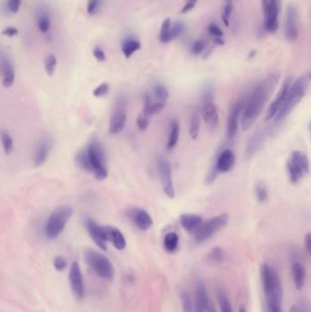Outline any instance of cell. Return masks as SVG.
<instances>
[{
    "instance_id": "6f0895ef",
    "label": "cell",
    "mask_w": 311,
    "mask_h": 312,
    "mask_svg": "<svg viewBox=\"0 0 311 312\" xmlns=\"http://www.w3.org/2000/svg\"><path fill=\"white\" fill-rule=\"evenodd\" d=\"M256 53H257V50H252L250 53H249V55H248V58H249V59L254 58V57H255V55H256Z\"/></svg>"
},
{
    "instance_id": "4316f807",
    "label": "cell",
    "mask_w": 311,
    "mask_h": 312,
    "mask_svg": "<svg viewBox=\"0 0 311 312\" xmlns=\"http://www.w3.org/2000/svg\"><path fill=\"white\" fill-rule=\"evenodd\" d=\"M2 68H3V81L2 84L5 88H10L15 82V69L8 60L2 61Z\"/></svg>"
},
{
    "instance_id": "60d3db41",
    "label": "cell",
    "mask_w": 311,
    "mask_h": 312,
    "mask_svg": "<svg viewBox=\"0 0 311 312\" xmlns=\"http://www.w3.org/2000/svg\"><path fill=\"white\" fill-rule=\"evenodd\" d=\"M218 300H219L221 312H233L232 307H231L230 301H229V299H228L226 294H225L224 292H219Z\"/></svg>"
},
{
    "instance_id": "ba28073f",
    "label": "cell",
    "mask_w": 311,
    "mask_h": 312,
    "mask_svg": "<svg viewBox=\"0 0 311 312\" xmlns=\"http://www.w3.org/2000/svg\"><path fill=\"white\" fill-rule=\"evenodd\" d=\"M229 220L228 214H221L217 217H212L209 220L203 222L199 229L195 233L196 242L203 243L212 238L217 232L224 227Z\"/></svg>"
},
{
    "instance_id": "7bdbcfd3",
    "label": "cell",
    "mask_w": 311,
    "mask_h": 312,
    "mask_svg": "<svg viewBox=\"0 0 311 312\" xmlns=\"http://www.w3.org/2000/svg\"><path fill=\"white\" fill-rule=\"evenodd\" d=\"M206 44L203 40H197L192 43L191 52L195 56H199L205 51Z\"/></svg>"
},
{
    "instance_id": "f6af8a7d",
    "label": "cell",
    "mask_w": 311,
    "mask_h": 312,
    "mask_svg": "<svg viewBox=\"0 0 311 312\" xmlns=\"http://www.w3.org/2000/svg\"><path fill=\"white\" fill-rule=\"evenodd\" d=\"M150 118L151 116L147 115L145 113H140L137 118V126L141 131L147 129L150 124Z\"/></svg>"
},
{
    "instance_id": "11a10c76",
    "label": "cell",
    "mask_w": 311,
    "mask_h": 312,
    "mask_svg": "<svg viewBox=\"0 0 311 312\" xmlns=\"http://www.w3.org/2000/svg\"><path fill=\"white\" fill-rule=\"evenodd\" d=\"M305 245L307 248V251L309 254H311V233H308L305 237Z\"/></svg>"
},
{
    "instance_id": "681fc988",
    "label": "cell",
    "mask_w": 311,
    "mask_h": 312,
    "mask_svg": "<svg viewBox=\"0 0 311 312\" xmlns=\"http://www.w3.org/2000/svg\"><path fill=\"white\" fill-rule=\"evenodd\" d=\"M53 265L58 271H62L67 267V260L63 257H56L53 260Z\"/></svg>"
},
{
    "instance_id": "4dcf8cb0",
    "label": "cell",
    "mask_w": 311,
    "mask_h": 312,
    "mask_svg": "<svg viewBox=\"0 0 311 312\" xmlns=\"http://www.w3.org/2000/svg\"><path fill=\"white\" fill-rule=\"evenodd\" d=\"M150 95L158 102L166 103L169 98V92L167 88L162 83H156L154 86L152 92H149Z\"/></svg>"
},
{
    "instance_id": "74e56055",
    "label": "cell",
    "mask_w": 311,
    "mask_h": 312,
    "mask_svg": "<svg viewBox=\"0 0 311 312\" xmlns=\"http://www.w3.org/2000/svg\"><path fill=\"white\" fill-rule=\"evenodd\" d=\"M181 300H182L183 312H195V304H194V301H193L192 296L190 295L189 292L185 291V290L182 291Z\"/></svg>"
},
{
    "instance_id": "db71d44e",
    "label": "cell",
    "mask_w": 311,
    "mask_h": 312,
    "mask_svg": "<svg viewBox=\"0 0 311 312\" xmlns=\"http://www.w3.org/2000/svg\"><path fill=\"white\" fill-rule=\"evenodd\" d=\"M298 312H311L310 306L306 300H302L298 307Z\"/></svg>"
},
{
    "instance_id": "e575fe53",
    "label": "cell",
    "mask_w": 311,
    "mask_h": 312,
    "mask_svg": "<svg viewBox=\"0 0 311 312\" xmlns=\"http://www.w3.org/2000/svg\"><path fill=\"white\" fill-rule=\"evenodd\" d=\"M178 244H179V237L176 233L170 232L165 235L164 240H163V245H164V248L167 251L170 252V253L176 251L178 247Z\"/></svg>"
},
{
    "instance_id": "836d02e7",
    "label": "cell",
    "mask_w": 311,
    "mask_h": 312,
    "mask_svg": "<svg viewBox=\"0 0 311 312\" xmlns=\"http://www.w3.org/2000/svg\"><path fill=\"white\" fill-rule=\"evenodd\" d=\"M0 141L3 146V150L6 156H9L14 148V141L9 133L6 130H0Z\"/></svg>"
},
{
    "instance_id": "2e32d148",
    "label": "cell",
    "mask_w": 311,
    "mask_h": 312,
    "mask_svg": "<svg viewBox=\"0 0 311 312\" xmlns=\"http://www.w3.org/2000/svg\"><path fill=\"white\" fill-rule=\"evenodd\" d=\"M68 279L71 287V290L73 292L76 299L81 300L84 297V284H83V278L81 274V267L77 261L73 262L70 266Z\"/></svg>"
},
{
    "instance_id": "277c9868",
    "label": "cell",
    "mask_w": 311,
    "mask_h": 312,
    "mask_svg": "<svg viewBox=\"0 0 311 312\" xmlns=\"http://www.w3.org/2000/svg\"><path fill=\"white\" fill-rule=\"evenodd\" d=\"M260 271L267 303L281 304L283 297V289L277 271L270 265L267 263L261 266Z\"/></svg>"
},
{
    "instance_id": "d4e9b609",
    "label": "cell",
    "mask_w": 311,
    "mask_h": 312,
    "mask_svg": "<svg viewBox=\"0 0 311 312\" xmlns=\"http://www.w3.org/2000/svg\"><path fill=\"white\" fill-rule=\"evenodd\" d=\"M141 48H142L141 41L132 36L126 37L122 41V44H121L122 52L126 59H130L135 52L140 50Z\"/></svg>"
},
{
    "instance_id": "ab89813d",
    "label": "cell",
    "mask_w": 311,
    "mask_h": 312,
    "mask_svg": "<svg viewBox=\"0 0 311 312\" xmlns=\"http://www.w3.org/2000/svg\"><path fill=\"white\" fill-rule=\"evenodd\" d=\"M256 196H257V201L260 204H263L267 201L268 191L267 189V186L265 185L264 183L260 182L257 183V187H256Z\"/></svg>"
},
{
    "instance_id": "44dd1931",
    "label": "cell",
    "mask_w": 311,
    "mask_h": 312,
    "mask_svg": "<svg viewBox=\"0 0 311 312\" xmlns=\"http://www.w3.org/2000/svg\"><path fill=\"white\" fill-rule=\"evenodd\" d=\"M129 217H131L133 224L142 231L148 230L154 224V220L150 216L149 213L143 209H132L129 213Z\"/></svg>"
},
{
    "instance_id": "9f6ffc18",
    "label": "cell",
    "mask_w": 311,
    "mask_h": 312,
    "mask_svg": "<svg viewBox=\"0 0 311 312\" xmlns=\"http://www.w3.org/2000/svg\"><path fill=\"white\" fill-rule=\"evenodd\" d=\"M206 312H217L216 309H215V306L209 302L208 307H207V310H206Z\"/></svg>"
},
{
    "instance_id": "e0dca14e",
    "label": "cell",
    "mask_w": 311,
    "mask_h": 312,
    "mask_svg": "<svg viewBox=\"0 0 311 312\" xmlns=\"http://www.w3.org/2000/svg\"><path fill=\"white\" fill-rule=\"evenodd\" d=\"M270 126H268V127L266 126V127H262V128H259L257 130V132L251 137L249 142L246 145V149H245V153H244L245 158L249 159L256 155V153L260 149V147L262 146V144L265 143L267 138L270 134Z\"/></svg>"
},
{
    "instance_id": "ac0fdd59",
    "label": "cell",
    "mask_w": 311,
    "mask_h": 312,
    "mask_svg": "<svg viewBox=\"0 0 311 312\" xmlns=\"http://www.w3.org/2000/svg\"><path fill=\"white\" fill-rule=\"evenodd\" d=\"M291 84H292L291 79H287L285 81L282 87L280 89V90L277 93L276 99L272 102L270 106L267 109V114H266V121L272 120L277 114V111L282 107L285 100H286V98L288 96V93L289 91Z\"/></svg>"
},
{
    "instance_id": "f35d334b",
    "label": "cell",
    "mask_w": 311,
    "mask_h": 312,
    "mask_svg": "<svg viewBox=\"0 0 311 312\" xmlns=\"http://www.w3.org/2000/svg\"><path fill=\"white\" fill-rule=\"evenodd\" d=\"M57 63H58V61H57V58H56L55 55H47V57L45 58V60H44V68H45V70H46L47 74L49 77H51L54 74L55 69H56V67H57Z\"/></svg>"
},
{
    "instance_id": "9a60e30c",
    "label": "cell",
    "mask_w": 311,
    "mask_h": 312,
    "mask_svg": "<svg viewBox=\"0 0 311 312\" xmlns=\"http://www.w3.org/2000/svg\"><path fill=\"white\" fill-rule=\"evenodd\" d=\"M244 100L243 98L237 100L232 105L230 109L228 118H227V137L229 140H233L235 136L237 135V130H238V123L239 118L242 115Z\"/></svg>"
},
{
    "instance_id": "484cf974",
    "label": "cell",
    "mask_w": 311,
    "mask_h": 312,
    "mask_svg": "<svg viewBox=\"0 0 311 312\" xmlns=\"http://www.w3.org/2000/svg\"><path fill=\"white\" fill-rule=\"evenodd\" d=\"M292 275L294 279V284L297 290H301L305 283L306 271L303 265L300 262H294L292 265Z\"/></svg>"
},
{
    "instance_id": "d6986e66",
    "label": "cell",
    "mask_w": 311,
    "mask_h": 312,
    "mask_svg": "<svg viewBox=\"0 0 311 312\" xmlns=\"http://www.w3.org/2000/svg\"><path fill=\"white\" fill-rule=\"evenodd\" d=\"M195 312H206L209 304V298L206 291V288L203 279L197 278L196 281V291H195Z\"/></svg>"
},
{
    "instance_id": "5bb4252c",
    "label": "cell",
    "mask_w": 311,
    "mask_h": 312,
    "mask_svg": "<svg viewBox=\"0 0 311 312\" xmlns=\"http://www.w3.org/2000/svg\"><path fill=\"white\" fill-rule=\"evenodd\" d=\"M84 224L89 237L93 240L95 244L97 245L103 251H106L108 239H107L105 227L97 224L93 219L89 217H87L84 220Z\"/></svg>"
},
{
    "instance_id": "cb8c5ba5",
    "label": "cell",
    "mask_w": 311,
    "mask_h": 312,
    "mask_svg": "<svg viewBox=\"0 0 311 312\" xmlns=\"http://www.w3.org/2000/svg\"><path fill=\"white\" fill-rule=\"evenodd\" d=\"M180 223L185 230L194 234L203 224V218L193 214H183L180 217Z\"/></svg>"
},
{
    "instance_id": "f5cc1de1",
    "label": "cell",
    "mask_w": 311,
    "mask_h": 312,
    "mask_svg": "<svg viewBox=\"0 0 311 312\" xmlns=\"http://www.w3.org/2000/svg\"><path fill=\"white\" fill-rule=\"evenodd\" d=\"M18 33H19L18 28H17V27H12V26L5 27V28L2 30V32H1V34L3 35V36H6V37H8V38L15 37L16 35H18Z\"/></svg>"
},
{
    "instance_id": "30bf717a",
    "label": "cell",
    "mask_w": 311,
    "mask_h": 312,
    "mask_svg": "<svg viewBox=\"0 0 311 312\" xmlns=\"http://www.w3.org/2000/svg\"><path fill=\"white\" fill-rule=\"evenodd\" d=\"M213 97H214L213 89L208 86L203 91V104H202L201 113L204 122L211 128H216L219 122V115H218L217 106L213 100Z\"/></svg>"
},
{
    "instance_id": "bcb514c9",
    "label": "cell",
    "mask_w": 311,
    "mask_h": 312,
    "mask_svg": "<svg viewBox=\"0 0 311 312\" xmlns=\"http://www.w3.org/2000/svg\"><path fill=\"white\" fill-rule=\"evenodd\" d=\"M172 21L170 18H166L164 21H162V26H161V30H160V34H159V41L160 42H163L166 35L169 31L170 27H171Z\"/></svg>"
},
{
    "instance_id": "4fadbf2b",
    "label": "cell",
    "mask_w": 311,
    "mask_h": 312,
    "mask_svg": "<svg viewBox=\"0 0 311 312\" xmlns=\"http://www.w3.org/2000/svg\"><path fill=\"white\" fill-rule=\"evenodd\" d=\"M299 35V21L296 7L289 4L286 9L285 19V38L287 41L295 42Z\"/></svg>"
},
{
    "instance_id": "c3c4849f",
    "label": "cell",
    "mask_w": 311,
    "mask_h": 312,
    "mask_svg": "<svg viewBox=\"0 0 311 312\" xmlns=\"http://www.w3.org/2000/svg\"><path fill=\"white\" fill-rule=\"evenodd\" d=\"M21 6V0H7V10L12 14H17L19 12Z\"/></svg>"
},
{
    "instance_id": "83f0119b",
    "label": "cell",
    "mask_w": 311,
    "mask_h": 312,
    "mask_svg": "<svg viewBox=\"0 0 311 312\" xmlns=\"http://www.w3.org/2000/svg\"><path fill=\"white\" fill-rule=\"evenodd\" d=\"M180 134V125L179 122L176 119L171 120L169 124V134L167 141V149L172 150L176 147L179 140Z\"/></svg>"
},
{
    "instance_id": "d590c367",
    "label": "cell",
    "mask_w": 311,
    "mask_h": 312,
    "mask_svg": "<svg viewBox=\"0 0 311 312\" xmlns=\"http://www.w3.org/2000/svg\"><path fill=\"white\" fill-rule=\"evenodd\" d=\"M75 163L76 165L81 170H83L85 172L90 173V167H89V163L88 156L86 153V150H81L74 158Z\"/></svg>"
},
{
    "instance_id": "5b68a950",
    "label": "cell",
    "mask_w": 311,
    "mask_h": 312,
    "mask_svg": "<svg viewBox=\"0 0 311 312\" xmlns=\"http://www.w3.org/2000/svg\"><path fill=\"white\" fill-rule=\"evenodd\" d=\"M73 209L68 205L59 206L47 219L44 226V234L48 239L58 238L65 229L68 220L72 217Z\"/></svg>"
},
{
    "instance_id": "1f68e13d",
    "label": "cell",
    "mask_w": 311,
    "mask_h": 312,
    "mask_svg": "<svg viewBox=\"0 0 311 312\" xmlns=\"http://www.w3.org/2000/svg\"><path fill=\"white\" fill-rule=\"evenodd\" d=\"M207 31L210 36L213 39V42L217 46H223L224 40H223V30L216 23H210L207 27Z\"/></svg>"
},
{
    "instance_id": "603a6c76",
    "label": "cell",
    "mask_w": 311,
    "mask_h": 312,
    "mask_svg": "<svg viewBox=\"0 0 311 312\" xmlns=\"http://www.w3.org/2000/svg\"><path fill=\"white\" fill-rule=\"evenodd\" d=\"M108 242L110 241L117 250H123L126 247V239L123 234L114 226H104Z\"/></svg>"
},
{
    "instance_id": "b9f144b4",
    "label": "cell",
    "mask_w": 311,
    "mask_h": 312,
    "mask_svg": "<svg viewBox=\"0 0 311 312\" xmlns=\"http://www.w3.org/2000/svg\"><path fill=\"white\" fill-rule=\"evenodd\" d=\"M208 259L211 262L220 263L224 259V253L220 247H214L208 254Z\"/></svg>"
},
{
    "instance_id": "816d5d0a",
    "label": "cell",
    "mask_w": 311,
    "mask_h": 312,
    "mask_svg": "<svg viewBox=\"0 0 311 312\" xmlns=\"http://www.w3.org/2000/svg\"><path fill=\"white\" fill-rule=\"evenodd\" d=\"M198 0H185V3L181 9V13L186 14L191 11L193 8H195Z\"/></svg>"
},
{
    "instance_id": "ee69618b",
    "label": "cell",
    "mask_w": 311,
    "mask_h": 312,
    "mask_svg": "<svg viewBox=\"0 0 311 312\" xmlns=\"http://www.w3.org/2000/svg\"><path fill=\"white\" fill-rule=\"evenodd\" d=\"M102 4V0H89L87 4V13L90 16L98 13Z\"/></svg>"
},
{
    "instance_id": "7c38bea8",
    "label": "cell",
    "mask_w": 311,
    "mask_h": 312,
    "mask_svg": "<svg viewBox=\"0 0 311 312\" xmlns=\"http://www.w3.org/2000/svg\"><path fill=\"white\" fill-rule=\"evenodd\" d=\"M157 167L162 183V190L169 198H174L176 194L173 185L172 168L169 162L163 156H159L157 159Z\"/></svg>"
},
{
    "instance_id": "f1b7e54d",
    "label": "cell",
    "mask_w": 311,
    "mask_h": 312,
    "mask_svg": "<svg viewBox=\"0 0 311 312\" xmlns=\"http://www.w3.org/2000/svg\"><path fill=\"white\" fill-rule=\"evenodd\" d=\"M184 30H185V27H184V24L183 22L176 21L175 23L171 24L169 31H168V33L166 35L162 43L166 44L171 41H176V39H178L179 37H181L183 34Z\"/></svg>"
},
{
    "instance_id": "8d00e7d4",
    "label": "cell",
    "mask_w": 311,
    "mask_h": 312,
    "mask_svg": "<svg viewBox=\"0 0 311 312\" xmlns=\"http://www.w3.org/2000/svg\"><path fill=\"white\" fill-rule=\"evenodd\" d=\"M232 11H233V0H225L224 6L222 9V13H221V20L225 25V27H229L230 25Z\"/></svg>"
},
{
    "instance_id": "91938a15",
    "label": "cell",
    "mask_w": 311,
    "mask_h": 312,
    "mask_svg": "<svg viewBox=\"0 0 311 312\" xmlns=\"http://www.w3.org/2000/svg\"><path fill=\"white\" fill-rule=\"evenodd\" d=\"M239 312H246V310H245V308H244V306H241V307H240V309H239Z\"/></svg>"
},
{
    "instance_id": "8992f818",
    "label": "cell",
    "mask_w": 311,
    "mask_h": 312,
    "mask_svg": "<svg viewBox=\"0 0 311 312\" xmlns=\"http://www.w3.org/2000/svg\"><path fill=\"white\" fill-rule=\"evenodd\" d=\"M86 264L100 277L111 281L114 278V267L107 257L93 249H87L84 253Z\"/></svg>"
},
{
    "instance_id": "9c48e42d",
    "label": "cell",
    "mask_w": 311,
    "mask_h": 312,
    "mask_svg": "<svg viewBox=\"0 0 311 312\" xmlns=\"http://www.w3.org/2000/svg\"><path fill=\"white\" fill-rule=\"evenodd\" d=\"M264 11L263 27L267 33H275L278 28L280 0H262Z\"/></svg>"
},
{
    "instance_id": "3957f363",
    "label": "cell",
    "mask_w": 311,
    "mask_h": 312,
    "mask_svg": "<svg viewBox=\"0 0 311 312\" xmlns=\"http://www.w3.org/2000/svg\"><path fill=\"white\" fill-rule=\"evenodd\" d=\"M85 150L88 156L90 173L97 180H105L108 177V167L105 150L102 143L97 139H93L88 143Z\"/></svg>"
},
{
    "instance_id": "ffe728a7",
    "label": "cell",
    "mask_w": 311,
    "mask_h": 312,
    "mask_svg": "<svg viewBox=\"0 0 311 312\" xmlns=\"http://www.w3.org/2000/svg\"><path fill=\"white\" fill-rule=\"evenodd\" d=\"M52 148V140L50 137H44L35 151L33 163L35 167H40L47 162Z\"/></svg>"
},
{
    "instance_id": "8fae6325",
    "label": "cell",
    "mask_w": 311,
    "mask_h": 312,
    "mask_svg": "<svg viewBox=\"0 0 311 312\" xmlns=\"http://www.w3.org/2000/svg\"><path fill=\"white\" fill-rule=\"evenodd\" d=\"M127 114H126V101L124 98H120L115 108L113 110L111 119H110V126L109 131L111 134H118L124 129L126 123Z\"/></svg>"
},
{
    "instance_id": "7a4b0ae2",
    "label": "cell",
    "mask_w": 311,
    "mask_h": 312,
    "mask_svg": "<svg viewBox=\"0 0 311 312\" xmlns=\"http://www.w3.org/2000/svg\"><path fill=\"white\" fill-rule=\"evenodd\" d=\"M311 82L310 74L302 75L299 77L296 82H292L289 91L285 100L282 107L277 111L275 118V123L278 124L279 122L284 121L285 118L290 113L291 111L296 108L299 102L304 98L309 85Z\"/></svg>"
},
{
    "instance_id": "f907efd6",
    "label": "cell",
    "mask_w": 311,
    "mask_h": 312,
    "mask_svg": "<svg viewBox=\"0 0 311 312\" xmlns=\"http://www.w3.org/2000/svg\"><path fill=\"white\" fill-rule=\"evenodd\" d=\"M92 53L94 56L95 59L100 62H103V61H106V55L104 50L102 49L100 46H96L93 50H92Z\"/></svg>"
},
{
    "instance_id": "f546056e",
    "label": "cell",
    "mask_w": 311,
    "mask_h": 312,
    "mask_svg": "<svg viewBox=\"0 0 311 312\" xmlns=\"http://www.w3.org/2000/svg\"><path fill=\"white\" fill-rule=\"evenodd\" d=\"M37 25L43 34H47L50 29V26H51L50 17L47 11H45L44 9L39 10V12L37 14Z\"/></svg>"
},
{
    "instance_id": "6da1fadb",
    "label": "cell",
    "mask_w": 311,
    "mask_h": 312,
    "mask_svg": "<svg viewBox=\"0 0 311 312\" xmlns=\"http://www.w3.org/2000/svg\"><path fill=\"white\" fill-rule=\"evenodd\" d=\"M277 75H272L264 81L258 83L251 92L246 102H244L241 124L244 131L250 129L256 122L260 113L263 111L273 89L277 84Z\"/></svg>"
},
{
    "instance_id": "7402d4cb",
    "label": "cell",
    "mask_w": 311,
    "mask_h": 312,
    "mask_svg": "<svg viewBox=\"0 0 311 312\" xmlns=\"http://www.w3.org/2000/svg\"><path fill=\"white\" fill-rule=\"evenodd\" d=\"M236 162V157L232 150H223V152L218 156L216 171L219 173H228L233 169Z\"/></svg>"
},
{
    "instance_id": "680465c9",
    "label": "cell",
    "mask_w": 311,
    "mask_h": 312,
    "mask_svg": "<svg viewBox=\"0 0 311 312\" xmlns=\"http://www.w3.org/2000/svg\"><path fill=\"white\" fill-rule=\"evenodd\" d=\"M289 312H298V307L297 306H292Z\"/></svg>"
},
{
    "instance_id": "52a82bcc",
    "label": "cell",
    "mask_w": 311,
    "mask_h": 312,
    "mask_svg": "<svg viewBox=\"0 0 311 312\" xmlns=\"http://www.w3.org/2000/svg\"><path fill=\"white\" fill-rule=\"evenodd\" d=\"M287 171L291 183H299L310 172L308 156L301 151H293L287 162Z\"/></svg>"
},
{
    "instance_id": "7dc6e473",
    "label": "cell",
    "mask_w": 311,
    "mask_h": 312,
    "mask_svg": "<svg viewBox=\"0 0 311 312\" xmlns=\"http://www.w3.org/2000/svg\"><path fill=\"white\" fill-rule=\"evenodd\" d=\"M109 89H110V87H109L108 83H102L97 88L93 89L92 94L97 98L104 97L108 94Z\"/></svg>"
},
{
    "instance_id": "d6a6232c",
    "label": "cell",
    "mask_w": 311,
    "mask_h": 312,
    "mask_svg": "<svg viewBox=\"0 0 311 312\" xmlns=\"http://www.w3.org/2000/svg\"><path fill=\"white\" fill-rule=\"evenodd\" d=\"M201 126V114L199 111H195L190 121L189 135L192 140H196L198 137Z\"/></svg>"
}]
</instances>
